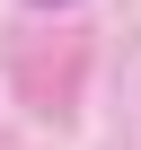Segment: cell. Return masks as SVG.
Instances as JSON below:
<instances>
[{
    "instance_id": "cell-1",
    "label": "cell",
    "mask_w": 141,
    "mask_h": 150,
    "mask_svg": "<svg viewBox=\"0 0 141 150\" xmlns=\"http://www.w3.org/2000/svg\"><path fill=\"white\" fill-rule=\"evenodd\" d=\"M35 9H53V0H35Z\"/></svg>"
}]
</instances>
